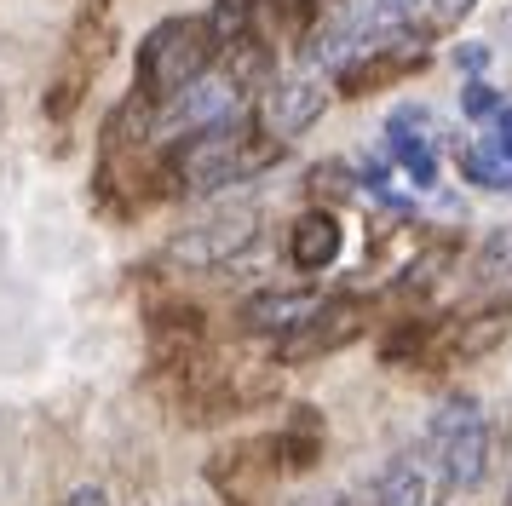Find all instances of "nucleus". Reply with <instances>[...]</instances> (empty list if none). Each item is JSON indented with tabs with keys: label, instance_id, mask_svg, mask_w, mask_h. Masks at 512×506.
<instances>
[{
	"label": "nucleus",
	"instance_id": "6e6552de",
	"mask_svg": "<svg viewBox=\"0 0 512 506\" xmlns=\"http://www.w3.org/2000/svg\"><path fill=\"white\" fill-rule=\"evenodd\" d=\"M323 305V294L317 288H271V294H254L242 311H236V322L248 328V334H288V328H300L311 311Z\"/></svg>",
	"mask_w": 512,
	"mask_h": 506
},
{
	"label": "nucleus",
	"instance_id": "ddd939ff",
	"mask_svg": "<svg viewBox=\"0 0 512 506\" xmlns=\"http://www.w3.org/2000/svg\"><path fill=\"white\" fill-rule=\"evenodd\" d=\"M277 455H288V466H311V460L323 455V426H317V414L311 409L294 414V426L277 432Z\"/></svg>",
	"mask_w": 512,
	"mask_h": 506
},
{
	"label": "nucleus",
	"instance_id": "9d476101",
	"mask_svg": "<svg viewBox=\"0 0 512 506\" xmlns=\"http://www.w3.org/2000/svg\"><path fill=\"white\" fill-rule=\"evenodd\" d=\"M340 248H346V230H340V219L323 213V207L300 213L294 230H288V259H294L300 271H328V265L340 259Z\"/></svg>",
	"mask_w": 512,
	"mask_h": 506
},
{
	"label": "nucleus",
	"instance_id": "423d86ee",
	"mask_svg": "<svg viewBox=\"0 0 512 506\" xmlns=\"http://www.w3.org/2000/svg\"><path fill=\"white\" fill-rule=\"evenodd\" d=\"M254 213H231V219H213V225H196L185 236H173L162 248L167 265H179V271H219L225 259H236L242 248H254Z\"/></svg>",
	"mask_w": 512,
	"mask_h": 506
},
{
	"label": "nucleus",
	"instance_id": "4be33fe9",
	"mask_svg": "<svg viewBox=\"0 0 512 506\" xmlns=\"http://www.w3.org/2000/svg\"><path fill=\"white\" fill-rule=\"evenodd\" d=\"M455 64L478 75V69H489V46H461V52H455Z\"/></svg>",
	"mask_w": 512,
	"mask_h": 506
},
{
	"label": "nucleus",
	"instance_id": "39448f33",
	"mask_svg": "<svg viewBox=\"0 0 512 506\" xmlns=\"http://www.w3.org/2000/svg\"><path fill=\"white\" fill-rule=\"evenodd\" d=\"M236 110H242V87L231 81H219V75H202V81H190L185 92H173L167 104H156V133L167 138H190L202 133V127H225V121H236Z\"/></svg>",
	"mask_w": 512,
	"mask_h": 506
},
{
	"label": "nucleus",
	"instance_id": "f8f14e48",
	"mask_svg": "<svg viewBox=\"0 0 512 506\" xmlns=\"http://www.w3.org/2000/svg\"><path fill=\"white\" fill-rule=\"evenodd\" d=\"M254 6L259 0H213L208 29H213V41H219V52L254 41Z\"/></svg>",
	"mask_w": 512,
	"mask_h": 506
},
{
	"label": "nucleus",
	"instance_id": "dca6fc26",
	"mask_svg": "<svg viewBox=\"0 0 512 506\" xmlns=\"http://www.w3.org/2000/svg\"><path fill=\"white\" fill-rule=\"evenodd\" d=\"M461 110H466V121H489V115L501 110V92L489 87V81H466L461 87Z\"/></svg>",
	"mask_w": 512,
	"mask_h": 506
},
{
	"label": "nucleus",
	"instance_id": "aec40b11",
	"mask_svg": "<svg viewBox=\"0 0 512 506\" xmlns=\"http://www.w3.org/2000/svg\"><path fill=\"white\" fill-rule=\"evenodd\" d=\"M277 6V18L288 23H311V12H317V0H271Z\"/></svg>",
	"mask_w": 512,
	"mask_h": 506
},
{
	"label": "nucleus",
	"instance_id": "9b49d317",
	"mask_svg": "<svg viewBox=\"0 0 512 506\" xmlns=\"http://www.w3.org/2000/svg\"><path fill=\"white\" fill-rule=\"evenodd\" d=\"M374 506H432V478L415 460H392L374 483Z\"/></svg>",
	"mask_w": 512,
	"mask_h": 506
},
{
	"label": "nucleus",
	"instance_id": "412c9836",
	"mask_svg": "<svg viewBox=\"0 0 512 506\" xmlns=\"http://www.w3.org/2000/svg\"><path fill=\"white\" fill-rule=\"evenodd\" d=\"M64 506H110V489H98V483H81V489H75Z\"/></svg>",
	"mask_w": 512,
	"mask_h": 506
},
{
	"label": "nucleus",
	"instance_id": "2eb2a0df",
	"mask_svg": "<svg viewBox=\"0 0 512 506\" xmlns=\"http://www.w3.org/2000/svg\"><path fill=\"white\" fill-rule=\"evenodd\" d=\"M478 276H484V282L512 276V230H495V236L484 242V253H478Z\"/></svg>",
	"mask_w": 512,
	"mask_h": 506
},
{
	"label": "nucleus",
	"instance_id": "f03ea898",
	"mask_svg": "<svg viewBox=\"0 0 512 506\" xmlns=\"http://www.w3.org/2000/svg\"><path fill=\"white\" fill-rule=\"evenodd\" d=\"M219 58L208 18H162L150 35L139 41V92L150 104H167L173 92H185L190 81H202Z\"/></svg>",
	"mask_w": 512,
	"mask_h": 506
},
{
	"label": "nucleus",
	"instance_id": "b1692460",
	"mask_svg": "<svg viewBox=\"0 0 512 506\" xmlns=\"http://www.w3.org/2000/svg\"><path fill=\"white\" fill-rule=\"evenodd\" d=\"M495 35H501V46H507V52H512V6H507V12H501V23H495Z\"/></svg>",
	"mask_w": 512,
	"mask_h": 506
},
{
	"label": "nucleus",
	"instance_id": "7ed1b4c3",
	"mask_svg": "<svg viewBox=\"0 0 512 506\" xmlns=\"http://www.w3.org/2000/svg\"><path fill=\"white\" fill-rule=\"evenodd\" d=\"M426 449L449 489H478L489 472V420L478 397H443L426 420Z\"/></svg>",
	"mask_w": 512,
	"mask_h": 506
},
{
	"label": "nucleus",
	"instance_id": "6ab92c4d",
	"mask_svg": "<svg viewBox=\"0 0 512 506\" xmlns=\"http://www.w3.org/2000/svg\"><path fill=\"white\" fill-rule=\"evenodd\" d=\"M472 6H478V0H432V23H443V29H449V23H461Z\"/></svg>",
	"mask_w": 512,
	"mask_h": 506
},
{
	"label": "nucleus",
	"instance_id": "20e7f679",
	"mask_svg": "<svg viewBox=\"0 0 512 506\" xmlns=\"http://www.w3.org/2000/svg\"><path fill=\"white\" fill-rule=\"evenodd\" d=\"M357 334H363V305H357V299H323L300 328L277 334V351H271V357H277L282 368H300V363H317V357L346 351Z\"/></svg>",
	"mask_w": 512,
	"mask_h": 506
},
{
	"label": "nucleus",
	"instance_id": "f3484780",
	"mask_svg": "<svg viewBox=\"0 0 512 506\" xmlns=\"http://www.w3.org/2000/svg\"><path fill=\"white\" fill-rule=\"evenodd\" d=\"M415 12H420V0H374L369 6L374 29H397V23H409Z\"/></svg>",
	"mask_w": 512,
	"mask_h": 506
},
{
	"label": "nucleus",
	"instance_id": "a211bd4d",
	"mask_svg": "<svg viewBox=\"0 0 512 506\" xmlns=\"http://www.w3.org/2000/svg\"><path fill=\"white\" fill-rule=\"evenodd\" d=\"M484 144L501 161H512V104H501V110L489 115V138H484Z\"/></svg>",
	"mask_w": 512,
	"mask_h": 506
},
{
	"label": "nucleus",
	"instance_id": "0eeeda50",
	"mask_svg": "<svg viewBox=\"0 0 512 506\" xmlns=\"http://www.w3.org/2000/svg\"><path fill=\"white\" fill-rule=\"evenodd\" d=\"M432 115L420 110V104H409V110L392 115V127H386V150H392V161L409 173V184H420V190H432L438 184V150H432V138L420 133Z\"/></svg>",
	"mask_w": 512,
	"mask_h": 506
},
{
	"label": "nucleus",
	"instance_id": "4468645a",
	"mask_svg": "<svg viewBox=\"0 0 512 506\" xmlns=\"http://www.w3.org/2000/svg\"><path fill=\"white\" fill-rule=\"evenodd\" d=\"M461 173L478 190H501V196H512V161H501L489 144H472V150H461Z\"/></svg>",
	"mask_w": 512,
	"mask_h": 506
},
{
	"label": "nucleus",
	"instance_id": "5701e85b",
	"mask_svg": "<svg viewBox=\"0 0 512 506\" xmlns=\"http://www.w3.org/2000/svg\"><path fill=\"white\" fill-rule=\"evenodd\" d=\"M305 506H363L357 495H317V501H305Z\"/></svg>",
	"mask_w": 512,
	"mask_h": 506
},
{
	"label": "nucleus",
	"instance_id": "f257e3e1",
	"mask_svg": "<svg viewBox=\"0 0 512 506\" xmlns=\"http://www.w3.org/2000/svg\"><path fill=\"white\" fill-rule=\"evenodd\" d=\"M277 156H282L277 138H254L242 121H225V127H202V133L179 138L167 173L179 179V190L202 196V190H225L236 179H254L259 167Z\"/></svg>",
	"mask_w": 512,
	"mask_h": 506
},
{
	"label": "nucleus",
	"instance_id": "1a4fd4ad",
	"mask_svg": "<svg viewBox=\"0 0 512 506\" xmlns=\"http://www.w3.org/2000/svg\"><path fill=\"white\" fill-rule=\"evenodd\" d=\"M328 110V92L311 81V75H294V81H277V87L265 92V127L271 138H294L305 133L317 115Z\"/></svg>",
	"mask_w": 512,
	"mask_h": 506
}]
</instances>
